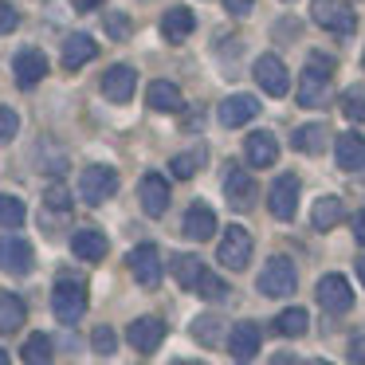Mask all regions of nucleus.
<instances>
[{
  "mask_svg": "<svg viewBox=\"0 0 365 365\" xmlns=\"http://www.w3.org/2000/svg\"><path fill=\"white\" fill-rule=\"evenodd\" d=\"M330 79H334V59L326 51H310L299 79V106H310V110L322 106L330 98Z\"/></svg>",
  "mask_w": 365,
  "mask_h": 365,
  "instance_id": "f257e3e1",
  "label": "nucleus"
},
{
  "mask_svg": "<svg viewBox=\"0 0 365 365\" xmlns=\"http://www.w3.org/2000/svg\"><path fill=\"white\" fill-rule=\"evenodd\" d=\"M51 310H56V318L63 326H75L83 314H87V287H83L79 279L63 275L56 283V291H51Z\"/></svg>",
  "mask_w": 365,
  "mask_h": 365,
  "instance_id": "f03ea898",
  "label": "nucleus"
},
{
  "mask_svg": "<svg viewBox=\"0 0 365 365\" xmlns=\"http://www.w3.org/2000/svg\"><path fill=\"white\" fill-rule=\"evenodd\" d=\"M294 287H299L294 263L287 259V255H271L267 267L259 271V291L267 294V299H287V294H294Z\"/></svg>",
  "mask_w": 365,
  "mask_h": 365,
  "instance_id": "7ed1b4c3",
  "label": "nucleus"
},
{
  "mask_svg": "<svg viewBox=\"0 0 365 365\" xmlns=\"http://www.w3.org/2000/svg\"><path fill=\"white\" fill-rule=\"evenodd\" d=\"M310 20L334 36H354V28H357V16L346 0H314L310 4Z\"/></svg>",
  "mask_w": 365,
  "mask_h": 365,
  "instance_id": "20e7f679",
  "label": "nucleus"
},
{
  "mask_svg": "<svg viewBox=\"0 0 365 365\" xmlns=\"http://www.w3.org/2000/svg\"><path fill=\"white\" fill-rule=\"evenodd\" d=\"M118 192V173L110 165H87L79 173V197L87 205H106Z\"/></svg>",
  "mask_w": 365,
  "mask_h": 365,
  "instance_id": "39448f33",
  "label": "nucleus"
},
{
  "mask_svg": "<svg viewBox=\"0 0 365 365\" xmlns=\"http://www.w3.org/2000/svg\"><path fill=\"white\" fill-rule=\"evenodd\" d=\"M216 259H220L228 271H244L247 263H252V232L240 228V224L224 228V240H220V252H216Z\"/></svg>",
  "mask_w": 365,
  "mask_h": 365,
  "instance_id": "423d86ee",
  "label": "nucleus"
},
{
  "mask_svg": "<svg viewBox=\"0 0 365 365\" xmlns=\"http://www.w3.org/2000/svg\"><path fill=\"white\" fill-rule=\"evenodd\" d=\"M294 205H299V177H294V173L275 177V181H271V192H267L271 216H275V220H291Z\"/></svg>",
  "mask_w": 365,
  "mask_h": 365,
  "instance_id": "0eeeda50",
  "label": "nucleus"
},
{
  "mask_svg": "<svg viewBox=\"0 0 365 365\" xmlns=\"http://www.w3.org/2000/svg\"><path fill=\"white\" fill-rule=\"evenodd\" d=\"M255 83H259V91H267L271 98H283L287 91H291V79H287V67L279 56H259L255 59Z\"/></svg>",
  "mask_w": 365,
  "mask_h": 365,
  "instance_id": "6e6552de",
  "label": "nucleus"
},
{
  "mask_svg": "<svg viewBox=\"0 0 365 365\" xmlns=\"http://www.w3.org/2000/svg\"><path fill=\"white\" fill-rule=\"evenodd\" d=\"M126 263H130V275H134L142 287H150V291H153V287L161 283V252L153 244H138L134 252H130Z\"/></svg>",
  "mask_w": 365,
  "mask_h": 365,
  "instance_id": "1a4fd4ad",
  "label": "nucleus"
},
{
  "mask_svg": "<svg viewBox=\"0 0 365 365\" xmlns=\"http://www.w3.org/2000/svg\"><path fill=\"white\" fill-rule=\"evenodd\" d=\"M36 263V252L28 240L20 236H4L0 240V271H9V275H28Z\"/></svg>",
  "mask_w": 365,
  "mask_h": 365,
  "instance_id": "9d476101",
  "label": "nucleus"
},
{
  "mask_svg": "<svg viewBox=\"0 0 365 365\" xmlns=\"http://www.w3.org/2000/svg\"><path fill=\"white\" fill-rule=\"evenodd\" d=\"M314 294H318V302H322V310H330V314H346V310L354 307V291H349L346 275H322Z\"/></svg>",
  "mask_w": 365,
  "mask_h": 365,
  "instance_id": "9b49d317",
  "label": "nucleus"
},
{
  "mask_svg": "<svg viewBox=\"0 0 365 365\" xmlns=\"http://www.w3.org/2000/svg\"><path fill=\"white\" fill-rule=\"evenodd\" d=\"M126 341L138 349V354H153V349L165 341V322H161V318H153V314L134 318V322H130V330H126Z\"/></svg>",
  "mask_w": 365,
  "mask_h": 365,
  "instance_id": "f8f14e48",
  "label": "nucleus"
},
{
  "mask_svg": "<svg viewBox=\"0 0 365 365\" xmlns=\"http://www.w3.org/2000/svg\"><path fill=\"white\" fill-rule=\"evenodd\" d=\"M138 197H142V208H145V216H165V208H169V181L161 173H145L142 177V185H138Z\"/></svg>",
  "mask_w": 365,
  "mask_h": 365,
  "instance_id": "ddd939ff",
  "label": "nucleus"
},
{
  "mask_svg": "<svg viewBox=\"0 0 365 365\" xmlns=\"http://www.w3.org/2000/svg\"><path fill=\"white\" fill-rule=\"evenodd\" d=\"M12 75H16L20 87H36V83L48 75V56H43L40 48H24L16 51V59H12Z\"/></svg>",
  "mask_w": 365,
  "mask_h": 365,
  "instance_id": "4468645a",
  "label": "nucleus"
},
{
  "mask_svg": "<svg viewBox=\"0 0 365 365\" xmlns=\"http://www.w3.org/2000/svg\"><path fill=\"white\" fill-rule=\"evenodd\" d=\"M134 91H138V75H134V67H126V63H118V67H110V71L103 75V95L110 98V103H130L134 98Z\"/></svg>",
  "mask_w": 365,
  "mask_h": 365,
  "instance_id": "2eb2a0df",
  "label": "nucleus"
},
{
  "mask_svg": "<svg viewBox=\"0 0 365 365\" xmlns=\"http://www.w3.org/2000/svg\"><path fill=\"white\" fill-rule=\"evenodd\" d=\"M334 158H338V165L346 169V173H357V169H365V134H341L338 142H334Z\"/></svg>",
  "mask_w": 365,
  "mask_h": 365,
  "instance_id": "dca6fc26",
  "label": "nucleus"
},
{
  "mask_svg": "<svg viewBox=\"0 0 365 365\" xmlns=\"http://www.w3.org/2000/svg\"><path fill=\"white\" fill-rule=\"evenodd\" d=\"M224 197H228L232 208H252L255 200V181L247 169H228V177H224Z\"/></svg>",
  "mask_w": 365,
  "mask_h": 365,
  "instance_id": "f3484780",
  "label": "nucleus"
},
{
  "mask_svg": "<svg viewBox=\"0 0 365 365\" xmlns=\"http://www.w3.org/2000/svg\"><path fill=\"white\" fill-rule=\"evenodd\" d=\"M106 247H110V244H106V236H103L98 228H79V232L71 236V252L79 255L83 263H98V259H106Z\"/></svg>",
  "mask_w": 365,
  "mask_h": 365,
  "instance_id": "a211bd4d",
  "label": "nucleus"
},
{
  "mask_svg": "<svg viewBox=\"0 0 365 365\" xmlns=\"http://www.w3.org/2000/svg\"><path fill=\"white\" fill-rule=\"evenodd\" d=\"M228 354L236 357V361H252V357L259 354V326L240 322L236 330L228 334Z\"/></svg>",
  "mask_w": 365,
  "mask_h": 365,
  "instance_id": "6ab92c4d",
  "label": "nucleus"
},
{
  "mask_svg": "<svg viewBox=\"0 0 365 365\" xmlns=\"http://www.w3.org/2000/svg\"><path fill=\"white\" fill-rule=\"evenodd\" d=\"M212 232H216V212H212V208H208L205 200L189 205V212H185V236L197 240V244H205Z\"/></svg>",
  "mask_w": 365,
  "mask_h": 365,
  "instance_id": "aec40b11",
  "label": "nucleus"
},
{
  "mask_svg": "<svg viewBox=\"0 0 365 365\" xmlns=\"http://www.w3.org/2000/svg\"><path fill=\"white\" fill-rule=\"evenodd\" d=\"M95 56H98V43L91 40L87 32H75V36H67V40H63V67H67V71H79V67L91 63Z\"/></svg>",
  "mask_w": 365,
  "mask_h": 365,
  "instance_id": "412c9836",
  "label": "nucleus"
},
{
  "mask_svg": "<svg viewBox=\"0 0 365 365\" xmlns=\"http://www.w3.org/2000/svg\"><path fill=\"white\" fill-rule=\"evenodd\" d=\"M244 153H247V165L252 169H267L271 161L279 158V142L271 134H263V130H255V134H247Z\"/></svg>",
  "mask_w": 365,
  "mask_h": 365,
  "instance_id": "4be33fe9",
  "label": "nucleus"
},
{
  "mask_svg": "<svg viewBox=\"0 0 365 365\" xmlns=\"http://www.w3.org/2000/svg\"><path fill=\"white\" fill-rule=\"evenodd\" d=\"M145 103H150V110L169 114V110H181L185 98H181V91H177V83H169V79H153L150 87H145Z\"/></svg>",
  "mask_w": 365,
  "mask_h": 365,
  "instance_id": "5701e85b",
  "label": "nucleus"
},
{
  "mask_svg": "<svg viewBox=\"0 0 365 365\" xmlns=\"http://www.w3.org/2000/svg\"><path fill=\"white\" fill-rule=\"evenodd\" d=\"M255 114H259V103H255L252 95H232V98H224L220 103V122L224 126H244V122H252Z\"/></svg>",
  "mask_w": 365,
  "mask_h": 365,
  "instance_id": "b1692460",
  "label": "nucleus"
},
{
  "mask_svg": "<svg viewBox=\"0 0 365 365\" xmlns=\"http://www.w3.org/2000/svg\"><path fill=\"white\" fill-rule=\"evenodd\" d=\"M192 28H197V16H192L189 9H169L165 16H161V36H165L169 43H185L192 36Z\"/></svg>",
  "mask_w": 365,
  "mask_h": 365,
  "instance_id": "393cba45",
  "label": "nucleus"
},
{
  "mask_svg": "<svg viewBox=\"0 0 365 365\" xmlns=\"http://www.w3.org/2000/svg\"><path fill=\"white\" fill-rule=\"evenodd\" d=\"M341 220H346V205H341L338 197H318L314 200V208H310V224H314L318 232L338 228Z\"/></svg>",
  "mask_w": 365,
  "mask_h": 365,
  "instance_id": "a878e982",
  "label": "nucleus"
},
{
  "mask_svg": "<svg viewBox=\"0 0 365 365\" xmlns=\"http://www.w3.org/2000/svg\"><path fill=\"white\" fill-rule=\"evenodd\" d=\"M28 318V307L20 294H9V291H0V334H12L20 330Z\"/></svg>",
  "mask_w": 365,
  "mask_h": 365,
  "instance_id": "bb28decb",
  "label": "nucleus"
},
{
  "mask_svg": "<svg viewBox=\"0 0 365 365\" xmlns=\"http://www.w3.org/2000/svg\"><path fill=\"white\" fill-rule=\"evenodd\" d=\"M205 263L197 259V255H177L173 259V279L185 287V291H197V283H200V275H205Z\"/></svg>",
  "mask_w": 365,
  "mask_h": 365,
  "instance_id": "cd10ccee",
  "label": "nucleus"
},
{
  "mask_svg": "<svg viewBox=\"0 0 365 365\" xmlns=\"http://www.w3.org/2000/svg\"><path fill=\"white\" fill-rule=\"evenodd\" d=\"M20 354H24V365H51V361H56V349H51L48 334H32Z\"/></svg>",
  "mask_w": 365,
  "mask_h": 365,
  "instance_id": "c85d7f7f",
  "label": "nucleus"
},
{
  "mask_svg": "<svg viewBox=\"0 0 365 365\" xmlns=\"http://www.w3.org/2000/svg\"><path fill=\"white\" fill-rule=\"evenodd\" d=\"M326 138H330V130H326L322 122H310V126L294 130V150H302V153H322Z\"/></svg>",
  "mask_w": 365,
  "mask_h": 365,
  "instance_id": "c756f323",
  "label": "nucleus"
},
{
  "mask_svg": "<svg viewBox=\"0 0 365 365\" xmlns=\"http://www.w3.org/2000/svg\"><path fill=\"white\" fill-rule=\"evenodd\" d=\"M208 161V153L205 150H185V153H177L173 161H169V173L177 177V181H189L192 173H197L200 165Z\"/></svg>",
  "mask_w": 365,
  "mask_h": 365,
  "instance_id": "7c9ffc66",
  "label": "nucleus"
},
{
  "mask_svg": "<svg viewBox=\"0 0 365 365\" xmlns=\"http://www.w3.org/2000/svg\"><path fill=\"white\" fill-rule=\"evenodd\" d=\"M307 326H310V318H307V310H302V307H287L283 314L275 318V330L287 334V338H302Z\"/></svg>",
  "mask_w": 365,
  "mask_h": 365,
  "instance_id": "2f4dec72",
  "label": "nucleus"
},
{
  "mask_svg": "<svg viewBox=\"0 0 365 365\" xmlns=\"http://www.w3.org/2000/svg\"><path fill=\"white\" fill-rule=\"evenodd\" d=\"M28 220V208H24V200L20 197H0V228H20V224Z\"/></svg>",
  "mask_w": 365,
  "mask_h": 365,
  "instance_id": "473e14b6",
  "label": "nucleus"
},
{
  "mask_svg": "<svg viewBox=\"0 0 365 365\" xmlns=\"http://www.w3.org/2000/svg\"><path fill=\"white\" fill-rule=\"evenodd\" d=\"M220 334H224V322L216 314H200L197 322H192V338H197L200 346H216Z\"/></svg>",
  "mask_w": 365,
  "mask_h": 365,
  "instance_id": "72a5a7b5",
  "label": "nucleus"
},
{
  "mask_svg": "<svg viewBox=\"0 0 365 365\" xmlns=\"http://www.w3.org/2000/svg\"><path fill=\"white\" fill-rule=\"evenodd\" d=\"M341 114L349 122H365V87H349L341 95Z\"/></svg>",
  "mask_w": 365,
  "mask_h": 365,
  "instance_id": "f704fd0d",
  "label": "nucleus"
},
{
  "mask_svg": "<svg viewBox=\"0 0 365 365\" xmlns=\"http://www.w3.org/2000/svg\"><path fill=\"white\" fill-rule=\"evenodd\" d=\"M197 294L200 299H224V294H228V287H224V279L220 275H212V271H205V275H200V283H197Z\"/></svg>",
  "mask_w": 365,
  "mask_h": 365,
  "instance_id": "c9c22d12",
  "label": "nucleus"
},
{
  "mask_svg": "<svg viewBox=\"0 0 365 365\" xmlns=\"http://www.w3.org/2000/svg\"><path fill=\"white\" fill-rule=\"evenodd\" d=\"M91 346H95V354L110 357L114 346H118V334H114L110 326H95V334H91Z\"/></svg>",
  "mask_w": 365,
  "mask_h": 365,
  "instance_id": "e433bc0d",
  "label": "nucleus"
},
{
  "mask_svg": "<svg viewBox=\"0 0 365 365\" xmlns=\"http://www.w3.org/2000/svg\"><path fill=\"white\" fill-rule=\"evenodd\" d=\"M130 32H134V28H130V16L126 12H110V16H106V36H110V40H130Z\"/></svg>",
  "mask_w": 365,
  "mask_h": 365,
  "instance_id": "4c0bfd02",
  "label": "nucleus"
},
{
  "mask_svg": "<svg viewBox=\"0 0 365 365\" xmlns=\"http://www.w3.org/2000/svg\"><path fill=\"white\" fill-rule=\"evenodd\" d=\"M20 130V114L12 106H0V142H12Z\"/></svg>",
  "mask_w": 365,
  "mask_h": 365,
  "instance_id": "58836bf2",
  "label": "nucleus"
},
{
  "mask_svg": "<svg viewBox=\"0 0 365 365\" xmlns=\"http://www.w3.org/2000/svg\"><path fill=\"white\" fill-rule=\"evenodd\" d=\"M43 205L56 208V212H67V208H71V192H67L63 185H51V189L43 192Z\"/></svg>",
  "mask_w": 365,
  "mask_h": 365,
  "instance_id": "ea45409f",
  "label": "nucleus"
},
{
  "mask_svg": "<svg viewBox=\"0 0 365 365\" xmlns=\"http://www.w3.org/2000/svg\"><path fill=\"white\" fill-rule=\"evenodd\" d=\"M20 24V16H16V9H12V4H4V0H0V36H9L12 28Z\"/></svg>",
  "mask_w": 365,
  "mask_h": 365,
  "instance_id": "a19ab883",
  "label": "nucleus"
},
{
  "mask_svg": "<svg viewBox=\"0 0 365 365\" xmlns=\"http://www.w3.org/2000/svg\"><path fill=\"white\" fill-rule=\"evenodd\" d=\"M349 361L365 365V330H357L354 338H349Z\"/></svg>",
  "mask_w": 365,
  "mask_h": 365,
  "instance_id": "79ce46f5",
  "label": "nucleus"
},
{
  "mask_svg": "<svg viewBox=\"0 0 365 365\" xmlns=\"http://www.w3.org/2000/svg\"><path fill=\"white\" fill-rule=\"evenodd\" d=\"M255 0H224V9H228V16H247L252 12Z\"/></svg>",
  "mask_w": 365,
  "mask_h": 365,
  "instance_id": "37998d69",
  "label": "nucleus"
},
{
  "mask_svg": "<svg viewBox=\"0 0 365 365\" xmlns=\"http://www.w3.org/2000/svg\"><path fill=\"white\" fill-rule=\"evenodd\" d=\"M200 118H205V110H200V106H192V110L185 114V130H200Z\"/></svg>",
  "mask_w": 365,
  "mask_h": 365,
  "instance_id": "c03bdc74",
  "label": "nucleus"
},
{
  "mask_svg": "<svg viewBox=\"0 0 365 365\" xmlns=\"http://www.w3.org/2000/svg\"><path fill=\"white\" fill-rule=\"evenodd\" d=\"M71 4H75V12H95L103 0H71Z\"/></svg>",
  "mask_w": 365,
  "mask_h": 365,
  "instance_id": "a18cd8bd",
  "label": "nucleus"
},
{
  "mask_svg": "<svg viewBox=\"0 0 365 365\" xmlns=\"http://www.w3.org/2000/svg\"><path fill=\"white\" fill-rule=\"evenodd\" d=\"M271 365H302V361L294 354H275V357H271Z\"/></svg>",
  "mask_w": 365,
  "mask_h": 365,
  "instance_id": "49530a36",
  "label": "nucleus"
},
{
  "mask_svg": "<svg viewBox=\"0 0 365 365\" xmlns=\"http://www.w3.org/2000/svg\"><path fill=\"white\" fill-rule=\"evenodd\" d=\"M354 236L365 244V212H357V216H354Z\"/></svg>",
  "mask_w": 365,
  "mask_h": 365,
  "instance_id": "de8ad7c7",
  "label": "nucleus"
},
{
  "mask_svg": "<svg viewBox=\"0 0 365 365\" xmlns=\"http://www.w3.org/2000/svg\"><path fill=\"white\" fill-rule=\"evenodd\" d=\"M357 279H361V283H365V255H361V259H357Z\"/></svg>",
  "mask_w": 365,
  "mask_h": 365,
  "instance_id": "09e8293b",
  "label": "nucleus"
},
{
  "mask_svg": "<svg viewBox=\"0 0 365 365\" xmlns=\"http://www.w3.org/2000/svg\"><path fill=\"white\" fill-rule=\"evenodd\" d=\"M0 365H12V361H9V354H4V349H0Z\"/></svg>",
  "mask_w": 365,
  "mask_h": 365,
  "instance_id": "8fccbe9b",
  "label": "nucleus"
},
{
  "mask_svg": "<svg viewBox=\"0 0 365 365\" xmlns=\"http://www.w3.org/2000/svg\"><path fill=\"white\" fill-rule=\"evenodd\" d=\"M173 365H205V361H173Z\"/></svg>",
  "mask_w": 365,
  "mask_h": 365,
  "instance_id": "3c124183",
  "label": "nucleus"
},
{
  "mask_svg": "<svg viewBox=\"0 0 365 365\" xmlns=\"http://www.w3.org/2000/svg\"><path fill=\"white\" fill-rule=\"evenodd\" d=\"M310 365H330V361H310Z\"/></svg>",
  "mask_w": 365,
  "mask_h": 365,
  "instance_id": "603ef678",
  "label": "nucleus"
}]
</instances>
